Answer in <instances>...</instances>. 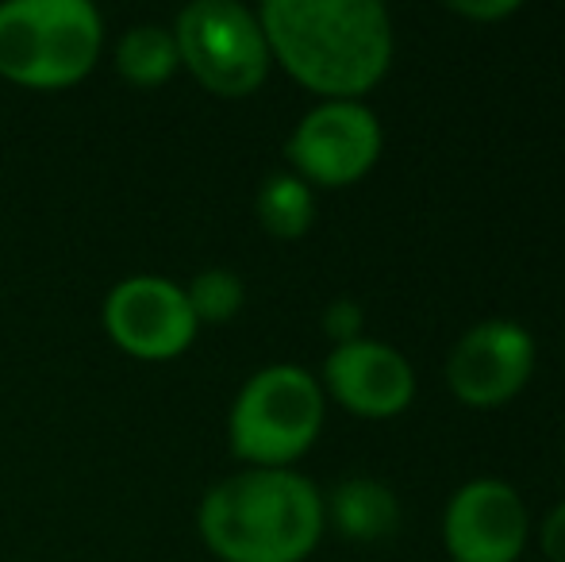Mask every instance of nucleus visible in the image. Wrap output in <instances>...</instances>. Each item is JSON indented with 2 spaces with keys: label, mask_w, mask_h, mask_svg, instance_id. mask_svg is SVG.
I'll return each mask as SVG.
<instances>
[{
  "label": "nucleus",
  "mask_w": 565,
  "mask_h": 562,
  "mask_svg": "<svg viewBox=\"0 0 565 562\" xmlns=\"http://www.w3.org/2000/svg\"><path fill=\"white\" fill-rule=\"evenodd\" d=\"M258 23L269 54L331 100L373 89L393 62V23L377 0H266Z\"/></svg>",
  "instance_id": "f257e3e1"
},
{
  "label": "nucleus",
  "mask_w": 565,
  "mask_h": 562,
  "mask_svg": "<svg viewBox=\"0 0 565 562\" xmlns=\"http://www.w3.org/2000/svg\"><path fill=\"white\" fill-rule=\"evenodd\" d=\"M320 532V489L285 466L231 474L201 501V536L224 562H300Z\"/></svg>",
  "instance_id": "f03ea898"
},
{
  "label": "nucleus",
  "mask_w": 565,
  "mask_h": 562,
  "mask_svg": "<svg viewBox=\"0 0 565 562\" xmlns=\"http://www.w3.org/2000/svg\"><path fill=\"white\" fill-rule=\"evenodd\" d=\"M105 20L89 0L0 4V74L31 89H62L97 66Z\"/></svg>",
  "instance_id": "7ed1b4c3"
},
{
  "label": "nucleus",
  "mask_w": 565,
  "mask_h": 562,
  "mask_svg": "<svg viewBox=\"0 0 565 562\" xmlns=\"http://www.w3.org/2000/svg\"><path fill=\"white\" fill-rule=\"evenodd\" d=\"M323 393L308 370L266 367L243 385L231 409V450L254 466H285L316 443Z\"/></svg>",
  "instance_id": "20e7f679"
},
{
  "label": "nucleus",
  "mask_w": 565,
  "mask_h": 562,
  "mask_svg": "<svg viewBox=\"0 0 565 562\" xmlns=\"http://www.w3.org/2000/svg\"><path fill=\"white\" fill-rule=\"evenodd\" d=\"M173 43L193 77L216 97H250L269 74V43L258 15L235 0L181 8Z\"/></svg>",
  "instance_id": "39448f33"
},
{
  "label": "nucleus",
  "mask_w": 565,
  "mask_h": 562,
  "mask_svg": "<svg viewBox=\"0 0 565 562\" xmlns=\"http://www.w3.org/2000/svg\"><path fill=\"white\" fill-rule=\"evenodd\" d=\"M297 178L320 185H350L381 155V124L358 100H323L297 124L285 147Z\"/></svg>",
  "instance_id": "423d86ee"
},
{
  "label": "nucleus",
  "mask_w": 565,
  "mask_h": 562,
  "mask_svg": "<svg viewBox=\"0 0 565 562\" xmlns=\"http://www.w3.org/2000/svg\"><path fill=\"white\" fill-rule=\"evenodd\" d=\"M105 328L119 351L135 359H173L196 339V316L178 282L139 274L108 293Z\"/></svg>",
  "instance_id": "0eeeda50"
},
{
  "label": "nucleus",
  "mask_w": 565,
  "mask_h": 562,
  "mask_svg": "<svg viewBox=\"0 0 565 562\" xmlns=\"http://www.w3.org/2000/svg\"><path fill=\"white\" fill-rule=\"evenodd\" d=\"M535 367V343L512 320H484L469 328L450 351L447 378L458 401L473 409H497L523 390Z\"/></svg>",
  "instance_id": "6e6552de"
},
{
  "label": "nucleus",
  "mask_w": 565,
  "mask_h": 562,
  "mask_svg": "<svg viewBox=\"0 0 565 562\" xmlns=\"http://www.w3.org/2000/svg\"><path fill=\"white\" fill-rule=\"evenodd\" d=\"M443 536L458 562H515L527 543V509L508 481L477 478L450 497Z\"/></svg>",
  "instance_id": "1a4fd4ad"
},
{
  "label": "nucleus",
  "mask_w": 565,
  "mask_h": 562,
  "mask_svg": "<svg viewBox=\"0 0 565 562\" xmlns=\"http://www.w3.org/2000/svg\"><path fill=\"white\" fill-rule=\"evenodd\" d=\"M328 390L335 393L342 409L358 416H396L408 409L416 393V374L401 351L373 339H354L328 354Z\"/></svg>",
  "instance_id": "9d476101"
},
{
  "label": "nucleus",
  "mask_w": 565,
  "mask_h": 562,
  "mask_svg": "<svg viewBox=\"0 0 565 562\" xmlns=\"http://www.w3.org/2000/svg\"><path fill=\"white\" fill-rule=\"evenodd\" d=\"M331 520L350 540H381L401 524V501L377 478H347L331 494Z\"/></svg>",
  "instance_id": "9b49d317"
},
{
  "label": "nucleus",
  "mask_w": 565,
  "mask_h": 562,
  "mask_svg": "<svg viewBox=\"0 0 565 562\" xmlns=\"http://www.w3.org/2000/svg\"><path fill=\"white\" fill-rule=\"evenodd\" d=\"M178 62L181 54L173 31L158 28V23H139L116 46V70L131 85H162L178 70Z\"/></svg>",
  "instance_id": "f8f14e48"
},
{
  "label": "nucleus",
  "mask_w": 565,
  "mask_h": 562,
  "mask_svg": "<svg viewBox=\"0 0 565 562\" xmlns=\"http://www.w3.org/2000/svg\"><path fill=\"white\" fill-rule=\"evenodd\" d=\"M254 204H258L262 227L269 235H277V240H300L312 227L316 216L312 189L297 173H274V178H266Z\"/></svg>",
  "instance_id": "ddd939ff"
},
{
  "label": "nucleus",
  "mask_w": 565,
  "mask_h": 562,
  "mask_svg": "<svg viewBox=\"0 0 565 562\" xmlns=\"http://www.w3.org/2000/svg\"><path fill=\"white\" fill-rule=\"evenodd\" d=\"M189 308H193L196 324L209 320V324H224L231 316L243 308V282H238L235 271H224V266H212V271H201L185 289Z\"/></svg>",
  "instance_id": "4468645a"
},
{
  "label": "nucleus",
  "mask_w": 565,
  "mask_h": 562,
  "mask_svg": "<svg viewBox=\"0 0 565 562\" xmlns=\"http://www.w3.org/2000/svg\"><path fill=\"white\" fill-rule=\"evenodd\" d=\"M323 331H328L339 347L362 339V305H358V300H347V297L335 300V305H328V312H323Z\"/></svg>",
  "instance_id": "2eb2a0df"
},
{
  "label": "nucleus",
  "mask_w": 565,
  "mask_h": 562,
  "mask_svg": "<svg viewBox=\"0 0 565 562\" xmlns=\"http://www.w3.org/2000/svg\"><path fill=\"white\" fill-rule=\"evenodd\" d=\"M543 551L554 562H565V501L551 512V517H546V524H543Z\"/></svg>",
  "instance_id": "dca6fc26"
},
{
  "label": "nucleus",
  "mask_w": 565,
  "mask_h": 562,
  "mask_svg": "<svg viewBox=\"0 0 565 562\" xmlns=\"http://www.w3.org/2000/svg\"><path fill=\"white\" fill-rule=\"evenodd\" d=\"M454 12L458 15H469V20H500V15H512L515 8V0H497V4H469V0H454Z\"/></svg>",
  "instance_id": "f3484780"
}]
</instances>
